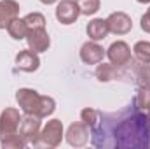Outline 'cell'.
<instances>
[{
  "label": "cell",
  "instance_id": "obj_1",
  "mask_svg": "<svg viewBox=\"0 0 150 149\" xmlns=\"http://www.w3.org/2000/svg\"><path fill=\"white\" fill-rule=\"evenodd\" d=\"M91 142L98 149H150V121L136 100L117 112H98L91 126Z\"/></svg>",
  "mask_w": 150,
  "mask_h": 149
},
{
  "label": "cell",
  "instance_id": "obj_2",
  "mask_svg": "<svg viewBox=\"0 0 150 149\" xmlns=\"http://www.w3.org/2000/svg\"><path fill=\"white\" fill-rule=\"evenodd\" d=\"M63 140V123L59 119H51L40 132L37 146L42 148H58Z\"/></svg>",
  "mask_w": 150,
  "mask_h": 149
},
{
  "label": "cell",
  "instance_id": "obj_3",
  "mask_svg": "<svg viewBox=\"0 0 150 149\" xmlns=\"http://www.w3.org/2000/svg\"><path fill=\"white\" fill-rule=\"evenodd\" d=\"M16 102L25 114L38 116L40 104H42V95H38V91L32 90V88H19L16 91Z\"/></svg>",
  "mask_w": 150,
  "mask_h": 149
},
{
  "label": "cell",
  "instance_id": "obj_4",
  "mask_svg": "<svg viewBox=\"0 0 150 149\" xmlns=\"http://www.w3.org/2000/svg\"><path fill=\"white\" fill-rule=\"evenodd\" d=\"M19 123H21V116L18 109H5L0 114V140L7 139V137H12V135H18L19 133Z\"/></svg>",
  "mask_w": 150,
  "mask_h": 149
},
{
  "label": "cell",
  "instance_id": "obj_5",
  "mask_svg": "<svg viewBox=\"0 0 150 149\" xmlns=\"http://www.w3.org/2000/svg\"><path fill=\"white\" fill-rule=\"evenodd\" d=\"M40 119L35 114H26L25 117H21L19 123V135L32 146H37L38 135H40Z\"/></svg>",
  "mask_w": 150,
  "mask_h": 149
},
{
  "label": "cell",
  "instance_id": "obj_6",
  "mask_svg": "<svg viewBox=\"0 0 150 149\" xmlns=\"http://www.w3.org/2000/svg\"><path fill=\"white\" fill-rule=\"evenodd\" d=\"M107 56L112 65L124 67L131 62V49L124 40H117V42H112L110 47L107 49Z\"/></svg>",
  "mask_w": 150,
  "mask_h": 149
},
{
  "label": "cell",
  "instance_id": "obj_7",
  "mask_svg": "<svg viewBox=\"0 0 150 149\" xmlns=\"http://www.w3.org/2000/svg\"><path fill=\"white\" fill-rule=\"evenodd\" d=\"M80 16V9L75 0H61L56 7V19L61 25H72Z\"/></svg>",
  "mask_w": 150,
  "mask_h": 149
},
{
  "label": "cell",
  "instance_id": "obj_8",
  "mask_svg": "<svg viewBox=\"0 0 150 149\" xmlns=\"http://www.w3.org/2000/svg\"><path fill=\"white\" fill-rule=\"evenodd\" d=\"M107 25H108V32H112L115 35H126L131 32L133 28V21L126 12H112L107 18Z\"/></svg>",
  "mask_w": 150,
  "mask_h": 149
},
{
  "label": "cell",
  "instance_id": "obj_9",
  "mask_svg": "<svg viewBox=\"0 0 150 149\" xmlns=\"http://www.w3.org/2000/svg\"><path fill=\"white\" fill-rule=\"evenodd\" d=\"M103 56H105V49H103L96 40H87V42L82 44V47H80V60H82L86 65L101 63Z\"/></svg>",
  "mask_w": 150,
  "mask_h": 149
},
{
  "label": "cell",
  "instance_id": "obj_10",
  "mask_svg": "<svg viewBox=\"0 0 150 149\" xmlns=\"http://www.w3.org/2000/svg\"><path fill=\"white\" fill-rule=\"evenodd\" d=\"M67 140L70 146L74 148H82L87 144L89 140V128L86 123H72L68 126V132H67Z\"/></svg>",
  "mask_w": 150,
  "mask_h": 149
},
{
  "label": "cell",
  "instance_id": "obj_11",
  "mask_svg": "<svg viewBox=\"0 0 150 149\" xmlns=\"http://www.w3.org/2000/svg\"><path fill=\"white\" fill-rule=\"evenodd\" d=\"M26 42H28V47H30L33 53H44V51H47L49 46H51V39H49V34L45 32V28L28 30V34H26Z\"/></svg>",
  "mask_w": 150,
  "mask_h": 149
},
{
  "label": "cell",
  "instance_id": "obj_12",
  "mask_svg": "<svg viewBox=\"0 0 150 149\" xmlns=\"http://www.w3.org/2000/svg\"><path fill=\"white\" fill-rule=\"evenodd\" d=\"M16 67L23 72H35L40 67V60H38L37 53H33L32 49H23L16 54Z\"/></svg>",
  "mask_w": 150,
  "mask_h": 149
},
{
  "label": "cell",
  "instance_id": "obj_13",
  "mask_svg": "<svg viewBox=\"0 0 150 149\" xmlns=\"http://www.w3.org/2000/svg\"><path fill=\"white\" fill-rule=\"evenodd\" d=\"M19 4L16 0H0V28H7L9 23L18 18Z\"/></svg>",
  "mask_w": 150,
  "mask_h": 149
},
{
  "label": "cell",
  "instance_id": "obj_14",
  "mask_svg": "<svg viewBox=\"0 0 150 149\" xmlns=\"http://www.w3.org/2000/svg\"><path fill=\"white\" fill-rule=\"evenodd\" d=\"M86 32H87V37L91 39V40H96V42H98V40H103V39L110 34V32H108L107 19H100V18L89 21L87 27H86Z\"/></svg>",
  "mask_w": 150,
  "mask_h": 149
},
{
  "label": "cell",
  "instance_id": "obj_15",
  "mask_svg": "<svg viewBox=\"0 0 150 149\" xmlns=\"http://www.w3.org/2000/svg\"><path fill=\"white\" fill-rule=\"evenodd\" d=\"M7 32H9V35L14 39V40H23V39H26L28 27H26L25 19L14 18V19L9 23V27H7Z\"/></svg>",
  "mask_w": 150,
  "mask_h": 149
},
{
  "label": "cell",
  "instance_id": "obj_16",
  "mask_svg": "<svg viewBox=\"0 0 150 149\" xmlns=\"http://www.w3.org/2000/svg\"><path fill=\"white\" fill-rule=\"evenodd\" d=\"M133 53H134V56H136V60L140 63H143V65L150 63V42L149 40L136 42L134 47H133Z\"/></svg>",
  "mask_w": 150,
  "mask_h": 149
},
{
  "label": "cell",
  "instance_id": "obj_17",
  "mask_svg": "<svg viewBox=\"0 0 150 149\" xmlns=\"http://www.w3.org/2000/svg\"><path fill=\"white\" fill-rule=\"evenodd\" d=\"M115 74H117L115 65H112V63H101L96 69V79L100 82H108V81L115 79Z\"/></svg>",
  "mask_w": 150,
  "mask_h": 149
},
{
  "label": "cell",
  "instance_id": "obj_18",
  "mask_svg": "<svg viewBox=\"0 0 150 149\" xmlns=\"http://www.w3.org/2000/svg\"><path fill=\"white\" fill-rule=\"evenodd\" d=\"M134 100H136V104H138L140 109L149 111L150 109V84H140Z\"/></svg>",
  "mask_w": 150,
  "mask_h": 149
},
{
  "label": "cell",
  "instance_id": "obj_19",
  "mask_svg": "<svg viewBox=\"0 0 150 149\" xmlns=\"http://www.w3.org/2000/svg\"><path fill=\"white\" fill-rule=\"evenodd\" d=\"M75 2H77V5L80 9V14H84V16L96 14L100 11V5H101L100 0H75Z\"/></svg>",
  "mask_w": 150,
  "mask_h": 149
},
{
  "label": "cell",
  "instance_id": "obj_20",
  "mask_svg": "<svg viewBox=\"0 0 150 149\" xmlns=\"http://www.w3.org/2000/svg\"><path fill=\"white\" fill-rule=\"evenodd\" d=\"M23 19H25L28 30L45 28V18H44V14H40V12H30V14H26Z\"/></svg>",
  "mask_w": 150,
  "mask_h": 149
},
{
  "label": "cell",
  "instance_id": "obj_21",
  "mask_svg": "<svg viewBox=\"0 0 150 149\" xmlns=\"http://www.w3.org/2000/svg\"><path fill=\"white\" fill-rule=\"evenodd\" d=\"M0 144H2V148L4 149H23L28 142L18 133V135H12V137H7V139L0 140Z\"/></svg>",
  "mask_w": 150,
  "mask_h": 149
},
{
  "label": "cell",
  "instance_id": "obj_22",
  "mask_svg": "<svg viewBox=\"0 0 150 149\" xmlns=\"http://www.w3.org/2000/svg\"><path fill=\"white\" fill-rule=\"evenodd\" d=\"M56 109V102L54 98L51 97H42V104H40V112H38V117H47L51 116Z\"/></svg>",
  "mask_w": 150,
  "mask_h": 149
},
{
  "label": "cell",
  "instance_id": "obj_23",
  "mask_svg": "<svg viewBox=\"0 0 150 149\" xmlns=\"http://www.w3.org/2000/svg\"><path fill=\"white\" fill-rule=\"evenodd\" d=\"M98 112H100V111L91 109V107L82 109V112H80V119H82V123H86L89 128H91V126H94V125H96V121H98Z\"/></svg>",
  "mask_w": 150,
  "mask_h": 149
},
{
  "label": "cell",
  "instance_id": "obj_24",
  "mask_svg": "<svg viewBox=\"0 0 150 149\" xmlns=\"http://www.w3.org/2000/svg\"><path fill=\"white\" fill-rule=\"evenodd\" d=\"M140 27H142V30H143L145 34H150V7H149V11H147V12L142 16Z\"/></svg>",
  "mask_w": 150,
  "mask_h": 149
},
{
  "label": "cell",
  "instance_id": "obj_25",
  "mask_svg": "<svg viewBox=\"0 0 150 149\" xmlns=\"http://www.w3.org/2000/svg\"><path fill=\"white\" fill-rule=\"evenodd\" d=\"M40 2H42V4H45V5H51V4H54L56 0H40Z\"/></svg>",
  "mask_w": 150,
  "mask_h": 149
},
{
  "label": "cell",
  "instance_id": "obj_26",
  "mask_svg": "<svg viewBox=\"0 0 150 149\" xmlns=\"http://www.w3.org/2000/svg\"><path fill=\"white\" fill-rule=\"evenodd\" d=\"M140 4H150V0H138Z\"/></svg>",
  "mask_w": 150,
  "mask_h": 149
},
{
  "label": "cell",
  "instance_id": "obj_27",
  "mask_svg": "<svg viewBox=\"0 0 150 149\" xmlns=\"http://www.w3.org/2000/svg\"><path fill=\"white\" fill-rule=\"evenodd\" d=\"M147 114H149V121H150V109H149V111H147Z\"/></svg>",
  "mask_w": 150,
  "mask_h": 149
}]
</instances>
